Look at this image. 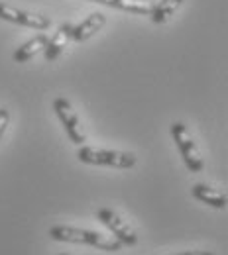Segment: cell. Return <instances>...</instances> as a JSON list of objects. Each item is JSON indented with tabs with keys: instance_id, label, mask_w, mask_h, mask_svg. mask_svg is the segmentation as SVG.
<instances>
[{
	"instance_id": "cell-1",
	"label": "cell",
	"mask_w": 228,
	"mask_h": 255,
	"mask_svg": "<svg viewBox=\"0 0 228 255\" xmlns=\"http://www.w3.org/2000/svg\"><path fill=\"white\" fill-rule=\"evenodd\" d=\"M49 238L55 242H67V244H83L91 246L102 252H120L122 244L116 238H108L91 230H81L73 226H53L49 228Z\"/></svg>"
},
{
	"instance_id": "cell-2",
	"label": "cell",
	"mask_w": 228,
	"mask_h": 255,
	"mask_svg": "<svg viewBox=\"0 0 228 255\" xmlns=\"http://www.w3.org/2000/svg\"><path fill=\"white\" fill-rule=\"evenodd\" d=\"M77 157L81 163H87V165H104V167H114V169H130L136 165L134 153L114 151V149H97V147H87V145L79 147Z\"/></svg>"
},
{
	"instance_id": "cell-3",
	"label": "cell",
	"mask_w": 228,
	"mask_h": 255,
	"mask_svg": "<svg viewBox=\"0 0 228 255\" xmlns=\"http://www.w3.org/2000/svg\"><path fill=\"white\" fill-rule=\"evenodd\" d=\"M171 135H173L175 145H177L179 151H181V157L185 161V165L189 167V171L201 173L203 167H205V165H203V157H201V153H199V147H197V143L193 141V137H191L187 126L181 124V122H173V124H171Z\"/></svg>"
},
{
	"instance_id": "cell-4",
	"label": "cell",
	"mask_w": 228,
	"mask_h": 255,
	"mask_svg": "<svg viewBox=\"0 0 228 255\" xmlns=\"http://www.w3.org/2000/svg\"><path fill=\"white\" fill-rule=\"evenodd\" d=\"M97 218L114 234V238H116L122 246H136V244H138V234H136V230H134L130 224H128V220H124L118 212H114V210H110V208H98Z\"/></svg>"
},
{
	"instance_id": "cell-5",
	"label": "cell",
	"mask_w": 228,
	"mask_h": 255,
	"mask_svg": "<svg viewBox=\"0 0 228 255\" xmlns=\"http://www.w3.org/2000/svg\"><path fill=\"white\" fill-rule=\"evenodd\" d=\"M53 110H55L57 118L61 120V124L65 128L69 139L73 143H77V145H83L87 141V137H85V131H83V126H81V120H79L77 112L73 110V106L69 104V100L61 98V96L55 98L53 100Z\"/></svg>"
},
{
	"instance_id": "cell-6",
	"label": "cell",
	"mask_w": 228,
	"mask_h": 255,
	"mask_svg": "<svg viewBox=\"0 0 228 255\" xmlns=\"http://www.w3.org/2000/svg\"><path fill=\"white\" fill-rule=\"evenodd\" d=\"M0 20L12 22V24H18V26H24V28H32L37 32H43L51 26V20L47 16L18 10V8H14L10 4H4V2H0Z\"/></svg>"
},
{
	"instance_id": "cell-7",
	"label": "cell",
	"mask_w": 228,
	"mask_h": 255,
	"mask_svg": "<svg viewBox=\"0 0 228 255\" xmlns=\"http://www.w3.org/2000/svg\"><path fill=\"white\" fill-rule=\"evenodd\" d=\"M104 24H106V16L100 14V12H93L81 24L73 26L71 37H73V41H87V39H91L97 32H100L104 28Z\"/></svg>"
},
{
	"instance_id": "cell-8",
	"label": "cell",
	"mask_w": 228,
	"mask_h": 255,
	"mask_svg": "<svg viewBox=\"0 0 228 255\" xmlns=\"http://www.w3.org/2000/svg\"><path fill=\"white\" fill-rule=\"evenodd\" d=\"M71 32H73V24H67L65 22V24L59 26L57 33H55L51 39H47V45H45V49H43V55H45L47 61L57 59V57L65 51V47L69 45V41H73Z\"/></svg>"
},
{
	"instance_id": "cell-9",
	"label": "cell",
	"mask_w": 228,
	"mask_h": 255,
	"mask_svg": "<svg viewBox=\"0 0 228 255\" xmlns=\"http://www.w3.org/2000/svg\"><path fill=\"white\" fill-rule=\"evenodd\" d=\"M47 35L45 33H37V35H33L30 41H26L24 45H20L16 51H14V61L16 63H26V61H30L33 55H37L39 51H43L45 49V45H47Z\"/></svg>"
},
{
	"instance_id": "cell-10",
	"label": "cell",
	"mask_w": 228,
	"mask_h": 255,
	"mask_svg": "<svg viewBox=\"0 0 228 255\" xmlns=\"http://www.w3.org/2000/svg\"><path fill=\"white\" fill-rule=\"evenodd\" d=\"M97 4H104L110 8H118V10H126V12H134V14H144L150 16L154 12L156 2H144V0H91Z\"/></svg>"
},
{
	"instance_id": "cell-11",
	"label": "cell",
	"mask_w": 228,
	"mask_h": 255,
	"mask_svg": "<svg viewBox=\"0 0 228 255\" xmlns=\"http://www.w3.org/2000/svg\"><path fill=\"white\" fill-rule=\"evenodd\" d=\"M193 196H195L197 200H201V202H205V204H209V206H213V208H219V210H223V208H227V194L221 191H215V189H211V187H207V185H203V183H199L195 185L193 189Z\"/></svg>"
},
{
	"instance_id": "cell-12",
	"label": "cell",
	"mask_w": 228,
	"mask_h": 255,
	"mask_svg": "<svg viewBox=\"0 0 228 255\" xmlns=\"http://www.w3.org/2000/svg\"><path fill=\"white\" fill-rule=\"evenodd\" d=\"M181 2H183V0H160V2H156L154 12L150 14V16H152V22H154V24H163V22H167V20L175 14V10L181 6Z\"/></svg>"
},
{
	"instance_id": "cell-13",
	"label": "cell",
	"mask_w": 228,
	"mask_h": 255,
	"mask_svg": "<svg viewBox=\"0 0 228 255\" xmlns=\"http://www.w3.org/2000/svg\"><path fill=\"white\" fill-rule=\"evenodd\" d=\"M8 122H10V112L6 108H0V141L6 133V128H8Z\"/></svg>"
},
{
	"instance_id": "cell-14",
	"label": "cell",
	"mask_w": 228,
	"mask_h": 255,
	"mask_svg": "<svg viewBox=\"0 0 228 255\" xmlns=\"http://www.w3.org/2000/svg\"><path fill=\"white\" fill-rule=\"evenodd\" d=\"M179 255H213L209 252H185V254H179Z\"/></svg>"
},
{
	"instance_id": "cell-15",
	"label": "cell",
	"mask_w": 228,
	"mask_h": 255,
	"mask_svg": "<svg viewBox=\"0 0 228 255\" xmlns=\"http://www.w3.org/2000/svg\"><path fill=\"white\" fill-rule=\"evenodd\" d=\"M61 255H67V254H61Z\"/></svg>"
}]
</instances>
